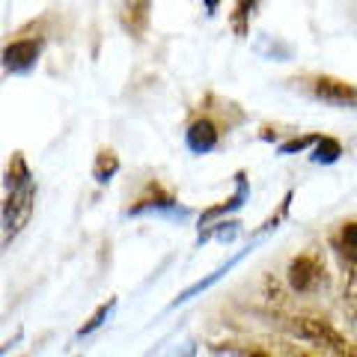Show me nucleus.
I'll return each mask as SVG.
<instances>
[{
    "label": "nucleus",
    "mask_w": 357,
    "mask_h": 357,
    "mask_svg": "<svg viewBox=\"0 0 357 357\" xmlns=\"http://www.w3.org/2000/svg\"><path fill=\"white\" fill-rule=\"evenodd\" d=\"M280 321H283V328L289 331V337H295L301 342H310V345H316V349H325L331 354L354 357L357 340L345 337V333L337 325H333V321H328V319L298 312V316H283Z\"/></svg>",
    "instance_id": "f257e3e1"
},
{
    "label": "nucleus",
    "mask_w": 357,
    "mask_h": 357,
    "mask_svg": "<svg viewBox=\"0 0 357 357\" xmlns=\"http://www.w3.org/2000/svg\"><path fill=\"white\" fill-rule=\"evenodd\" d=\"M286 286L292 289L295 295H316L321 289H328L331 271H328L325 253L316 248H307L298 256H292L286 265Z\"/></svg>",
    "instance_id": "f03ea898"
},
{
    "label": "nucleus",
    "mask_w": 357,
    "mask_h": 357,
    "mask_svg": "<svg viewBox=\"0 0 357 357\" xmlns=\"http://www.w3.org/2000/svg\"><path fill=\"white\" fill-rule=\"evenodd\" d=\"M36 178H30L24 185L6 188V199H3V248L13 241L21 229L33 220L36 211Z\"/></svg>",
    "instance_id": "7ed1b4c3"
},
{
    "label": "nucleus",
    "mask_w": 357,
    "mask_h": 357,
    "mask_svg": "<svg viewBox=\"0 0 357 357\" xmlns=\"http://www.w3.org/2000/svg\"><path fill=\"white\" fill-rule=\"evenodd\" d=\"M223 131H227V126H223L215 114L197 110V114L191 116V122L185 126V143L194 155H208V152H215L220 146Z\"/></svg>",
    "instance_id": "20e7f679"
},
{
    "label": "nucleus",
    "mask_w": 357,
    "mask_h": 357,
    "mask_svg": "<svg viewBox=\"0 0 357 357\" xmlns=\"http://www.w3.org/2000/svg\"><path fill=\"white\" fill-rule=\"evenodd\" d=\"M176 206H178V197L173 188H167L161 178H149V182L131 197V203L126 206V215L140 218V215H149V211H173Z\"/></svg>",
    "instance_id": "39448f33"
},
{
    "label": "nucleus",
    "mask_w": 357,
    "mask_h": 357,
    "mask_svg": "<svg viewBox=\"0 0 357 357\" xmlns=\"http://www.w3.org/2000/svg\"><path fill=\"white\" fill-rule=\"evenodd\" d=\"M45 36H18L3 48V69L9 75H27L42 57Z\"/></svg>",
    "instance_id": "423d86ee"
},
{
    "label": "nucleus",
    "mask_w": 357,
    "mask_h": 357,
    "mask_svg": "<svg viewBox=\"0 0 357 357\" xmlns=\"http://www.w3.org/2000/svg\"><path fill=\"white\" fill-rule=\"evenodd\" d=\"M248 199H250L248 173L238 170V173H236V191H232L227 199H220V203H211V206H206L203 211H199V229L211 227V223H218V220H227L232 211H238L244 203H248Z\"/></svg>",
    "instance_id": "0eeeda50"
},
{
    "label": "nucleus",
    "mask_w": 357,
    "mask_h": 357,
    "mask_svg": "<svg viewBox=\"0 0 357 357\" xmlns=\"http://www.w3.org/2000/svg\"><path fill=\"white\" fill-rule=\"evenodd\" d=\"M310 93L321 98L328 105H357V86L351 81H342V77H333V75H316L310 84Z\"/></svg>",
    "instance_id": "6e6552de"
},
{
    "label": "nucleus",
    "mask_w": 357,
    "mask_h": 357,
    "mask_svg": "<svg viewBox=\"0 0 357 357\" xmlns=\"http://www.w3.org/2000/svg\"><path fill=\"white\" fill-rule=\"evenodd\" d=\"M149 13H152L149 0H126V3H122V13H119L122 30L134 39H143V33L149 30V18H152Z\"/></svg>",
    "instance_id": "1a4fd4ad"
},
{
    "label": "nucleus",
    "mask_w": 357,
    "mask_h": 357,
    "mask_svg": "<svg viewBox=\"0 0 357 357\" xmlns=\"http://www.w3.org/2000/svg\"><path fill=\"white\" fill-rule=\"evenodd\" d=\"M331 244H333V250L340 253V259L345 265L357 268V220L340 223V229L331 236Z\"/></svg>",
    "instance_id": "9d476101"
},
{
    "label": "nucleus",
    "mask_w": 357,
    "mask_h": 357,
    "mask_svg": "<svg viewBox=\"0 0 357 357\" xmlns=\"http://www.w3.org/2000/svg\"><path fill=\"white\" fill-rule=\"evenodd\" d=\"M119 155L116 149H110V146H102L96 152V161H93V182L96 185H110V178H114L119 173Z\"/></svg>",
    "instance_id": "9b49d317"
},
{
    "label": "nucleus",
    "mask_w": 357,
    "mask_h": 357,
    "mask_svg": "<svg viewBox=\"0 0 357 357\" xmlns=\"http://www.w3.org/2000/svg\"><path fill=\"white\" fill-rule=\"evenodd\" d=\"M342 158V143L337 137H331V134H321V140L316 146L310 149V161L312 164H337Z\"/></svg>",
    "instance_id": "f8f14e48"
},
{
    "label": "nucleus",
    "mask_w": 357,
    "mask_h": 357,
    "mask_svg": "<svg viewBox=\"0 0 357 357\" xmlns=\"http://www.w3.org/2000/svg\"><path fill=\"white\" fill-rule=\"evenodd\" d=\"M259 0H236V6H232V18H229V27L236 33L238 39H244L250 33V15Z\"/></svg>",
    "instance_id": "ddd939ff"
},
{
    "label": "nucleus",
    "mask_w": 357,
    "mask_h": 357,
    "mask_svg": "<svg viewBox=\"0 0 357 357\" xmlns=\"http://www.w3.org/2000/svg\"><path fill=\"white\" fill-rule=\"evenodd\" d=\"M33 178V170L24 158V152H13V158L6 164V188H15V185H24Z\"/></svg>",
    "instance_id": "4468645a"
},
{
    "label": "nucleus",
    "mask_w": 357,
    "mask_h": 357,
    "mask_svg": "<svg viewBox=\"0 0 357 357\" xmlns=\"http://www.w3.org/2000/svg\"><path fill=\"white\" fill-rule=\"evenodd\" d=\"M114 307H116V298H107L105 304H98V307L93 310V316H89V319L84 321V325L77 328V337H89V333H96V331L107 321L110 312H114Z\"/></svg>",
    "instance_id": "2eb2a0df"
},
{
    "label": "nucleus",
    "mask_w": 357,
    "mask_h": 357,
    "mask_svg": "<svg viewBox=\"0 0 357 357\" xmlns=\"http://www.w3.org/2000/svg\"><path fill=\"white\" fill-rule=\"evenodd\" d=\"M319 140H321V134H295V137L277 143V152H280V155H301V152H307V149L316 146Z\"/></svg>",
    "instance_id": "dca6fc26"
},
{
    "label": "nucleus",
    "mask_w": 357,
    "mask_h": 357,
    "mask_svg": "<svg viewBox=\"0 0 357 357\" xmlns=\"http://www.w3.org/2000/svg\"><path fill=\"white\" fill-rule=\"evenodd\" d=\"M292 191H286L283 194V199H280V206H277V211H271V218H265L262 223H259V229L253 232V236H262V232H268V229H277L280 223L289 218V208H292Z\"/></svg>",
    "instance_id": "f3484780"
},
{
    "label": "nucleus",
    "mask_w": 357,
    "mask_h": 357,
    "mask_svg": "<svg viewBox=\"0 0 357 357\" xmlns=\"http://www.w3.org/2000/svg\"><path fill=\"white\" fill-rule=\"evenodd\" d=\"M342 310L351 321H357V268L349 265V280H345V292H342Z\"/></svg>",
    "instance_id": "a211bd4d"
},
{
    "label": "nucleus",
    "mask_w": 357,
    "mask_h": 357,
    "mask_svg": "<svg viewBox=\"0 0 357 357\" xmlns=\"http://www.w3.org/2000/svg\"><path fill=\"white\" fill-rule=\"evenodd\" d=\"M280 351H283V357H340L325 349H316V345H295V342H283Z\"/></svg>",
    "instance_id": "6ab92c4d"
},
{
    "label": "nucleus",
    "mask_w": 357,
    "mask_h": 357,
    "mask_svg": "<svg viewBox=\"0 0 357 357\" xmlns=\"http://www.w3.org/2000/svg\"><path fill=\"white\" fill-rule=\"evenodd\" d=\"M241 357H280V354L265 351V349H241Z\"/></svg>",
    "instance_id": "aec40b11"
},
{
    "label": "nucleus",
    "mask_w": 357,
    "mask_h": 357,
    "mask_svg": "<svg viewBox=\"0 0 357 357\" xmlns=\"http://www.w3.org/2000/svg\"><path fill=\"white\" fill-rule=\"evenodd\" d=\"M203 6H206V13H208V15H215L218 9H220V0H203Z\"/></svg>",
    "instance_id": "412c9836"
},
{
    "label": "nucleus",
    "mask_w": 357,
    "mask_h": 357,
    "mask_svg": "<svg viewBox=\"0 0 357 357\" xmlns=\"http://www.w3.org/2000/svg\"><path fill=\"white\" fill-rule=\"evenodd\" d=\"M354 357H357V345H354Z\"/></svg>",
    "instance_id": "4be33fe9"
}]
</instances>
